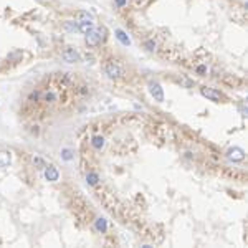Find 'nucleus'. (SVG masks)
I'll list each match as a JSON object with an SVG mask.
<instances>
[{
    "mask_svg": "<svg viewBox=\"0 0 248 248\" xmlns=\"http://www.w3.org/2000/svg\"><path fill=\"white\" fill-rule=\"evenodd\" d=\"M12 162V156L9 151H2L0 152V167H7Z\"/></svg>",
    "mask_w": 248,
    "mask_h": 248,
    "instance_id": "8",
    "label": "nucleus"
},
{
    "mask_svg": "<svg viewBox=\"0 0 248 248\" xmlns=\"http://www.w3.org/2000/svg\"><path fill=\"white\" fill-rule=\"evenodd\" d=\"M116 33H117V38H119V40H121V42H123L124 45H129V40L126 38V35L123 33V31H121V30H117Z\"/></svg>",
    "mask_w": 248,
    "mask_h": 248,
    "instance_id": "15",
    "label": "nucleus"
},
{
    "mask_svg": "<svg viewBox=\"0 0 248 248\" xmlns=\"http://www.w3.org/2000/svg\"><path fill=\"white\" fill-rule=\"evenodd\" d=\"M104 71H106V75L109 76V78H119V76L123 75L121 68L117 66V65H114V61L108 63L106 66H104Z\"/></svg>",
    "mask_w": 248,
    "mask_h": 248,
    "instance_id": "3",
    "label": "nucleus"
},
{
    "mask_svg": "<svg viewBox=\"0 0 248 248\" xmlns=\"http://www.w3.org/2000/svg\"><path fill=\"white\" fill-rule=\"evenodd\" d=\"M65 28H66V30H70V31H76V30H78V25H76V23H73V22H65Z\"/></svg>",
    "mask_w": 248,
    "mask_h": 248,
    "instance_id": "13",
    "label": "nucleus"
},
{
    "mask_svg": "<svg viewBox=\"0 0 248 248\" xmlns=\"http://www.w3.org/2000/svg\"><path fill=\"white\" fill-rule=\"evenodd\" d=\"M61 58H63V61H66V63H76V61H80L78 51L73 50V48H65V50L61 51Z\"/></svg>",
    "mask_w": 248,
    "mask_h": 248,
    "instance_id": "2",
    "label": "nucleus"
},
{
    "mask_svg": "<svg viewBox=\"0 0 248 248\" xmlns=\"http://www.w3.org/2000/svg\"><path fill=\"white\" fill-rule=\"evenodd\" d=\"M61 157L65 161H71L73 159V154H71L70 149H63V151H61Z\"/></svg>",
    "mask_w": 248,
    "mask_h": 248,
    "instance_id": "12",
    "label": "nucleus"
},
{
    "mask_svg": "<svg viewBox=\"0 0 248 248\" xmlns=\"http://www.w3.org/2000/svg\"><path fill=\"white\" fill-rule=\"evenodd\" d=\"M200 93H202V94H204L205 98H209L210 101H215V103H218V101L222 99V94L217 91V89H213V88H202Z\"/></svg>",
    "mask_w": 248,
    "mask_h": 248,
    "instance_id": "4",
    "label": "nucleus"
},
{
    "mask_svg": "<svg viewBox=\"0 0 248 248\" xmlns=\"http://www.w3.org/2000/svg\"><path fill=\"white\" fill-rule=\"evenodd\" d=\"M33 164H35V167H36V169H43V167H46V165H45V161L42 159V157H35V159H33Z\"/></svg>",
    "mask_w": 248,
    "mask_h": 248,
    "instance_id": "10",
    "label": "nucleus"
},
{
    "mask_svg": "<svg viewBox=\"0 0 248 248\" xmlns=\"http://www.w3.org/2000/svg\"><path fill=\"white\" fill-rule=\"evenodd\" d=\"M78 30L81 31V33H89V31L93 30V22H89V20H83V22H80L78 25Z\"/></svg>",
    "mask_w": 248,
    "mask_h": 248,
    "instance_id": "7",
    "label": "nucleus"
},
{
    "mask_svg": "<svg viewBox=\"0 0 248 248\" xmlns=\"http://www.w3.org/2000/svg\"><path fill=\"white\" fill-rule=\"evenodd\" d=\"M151 94L154 96L156 101H164V93H162V88L159 84H152L151 86Z\"/></svg>",
    "mask_w": 248,
    "mask_h": 248,
    "instance_id": "6",
    "label": "nucleus"
},
{
    "mask_svg": "<svg viewBox=\"0 0 248 248\" xmlns=\"http://www.w3.org/2000/svg\"><path fill=\"white\" fill-rule=\"evenodd\" d=\"M45 177H46V180H50V182H55V180H58V177H60V172L56 170L53 165H50V167H46V170H45Z\"/></svg>",
    "mask_w": 248,
    "mask_h": 248,
    "instance_id": "5",
    "label": "nucleus"
},
{
    "mask_svg": "<svg viewBox=\"0 0 248 248\" xmlns=\"http://www.w3.org/2000/svg\"><path fill=\"white\" fill-rule=\"evenodd\" d=\"M78 17L81 18V22H83V20H89V22H93V17L88 13V12H80V13H78Z\"/></svg>",
    "mask_w": 248,
    "mask_h": 248,
    "instance_id": "14",
    "label": "nucleus"
},
{
    "mask_svg": "<svg viewBox=\"0 0 248 248\" xmlns=\"http://www.w3.org/2000/svg\"><path fill=\"white\" fill-rule=\"evenodd\" d=\"M104 33H106V28L101 27L96 28V30H91L89 33H86V45L88 46H98L104 38Z\"/></svg>",
    "mask_w": 248,
    "mask_h": 248,
    "instance_id": "1",
    "label": "nucleus"
},
{
    "mask_svg": "<svg viewBox=\"0 0 248 248\" xmlns=\"http://www.w3.org/2000/svg\"><path fill=\"white\" fill-rule=\"evenodd\" d=\"M96 227H98V230H99V231H106V220H103V218H98Z\"/></svg>",
    "mask_w": 248,
    "mask_h": 248,
    "instance_id": "11",
    "label": "nucleus"
},
{
    "mask_svg": "<svg viewBox=\"0 0 248 248\" xmlns=\"http://www.w3.org/2000/svg\"><path fill=\"white\" fill-rule=\"evenodd\" d=\"M230 159L233 161H243L245 159V152L242 151V149H233V151H230Z\"/></svg>",
    "mask_w": 248,
    "mask_h": 248,
    "instance_id": "9",
    "label": "nucleus"
}]
</instances>
